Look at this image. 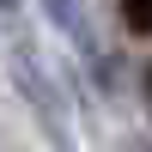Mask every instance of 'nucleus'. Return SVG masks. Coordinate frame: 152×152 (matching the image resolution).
<instances>
[{
	"instance_id": "nucleus-1",
	"label": "nucleus",
	"mask_w": 152,
	"mask_h": 152,
	"mask_svg": "<svg viewBox=\"0 0 152 152\" xmlns=\"http://www.w3.org/2000/svg\"><path fill=\"white\" fill-rule=\"evenodd\" d=\"M122 24L134 37H152V0H122Z\"/></svg>"
},
{
	"instance_id": "nucleus-2",
	"label": "nucleus",
	"mask_w": 152,
	"mask_h": 152,
	"mask_svg": "<svg viewBox=\"0 0 152 152\" xmlns=\"http://www.w3.org/2000/svg\"><path fill=\"white\" fill-rule=\"evenodd\" d=\"M0 6H18V0H0Z\"/></svg>"
},
{
	"instance_id": "nucleus-3",
	"label": "nucleus",
	"mask_w": 152,
	"mask_h": 152,
	"mask_svg": "<svg viewBox=\"0 0 152 152\" xmlns=\"http://www.w3.org/2000/svg\"><path fill=\"white\" fill-rule=\"evenodd\" d=\"M146 85H152V79H146Z\"/></svg>"
}]
</instances>
